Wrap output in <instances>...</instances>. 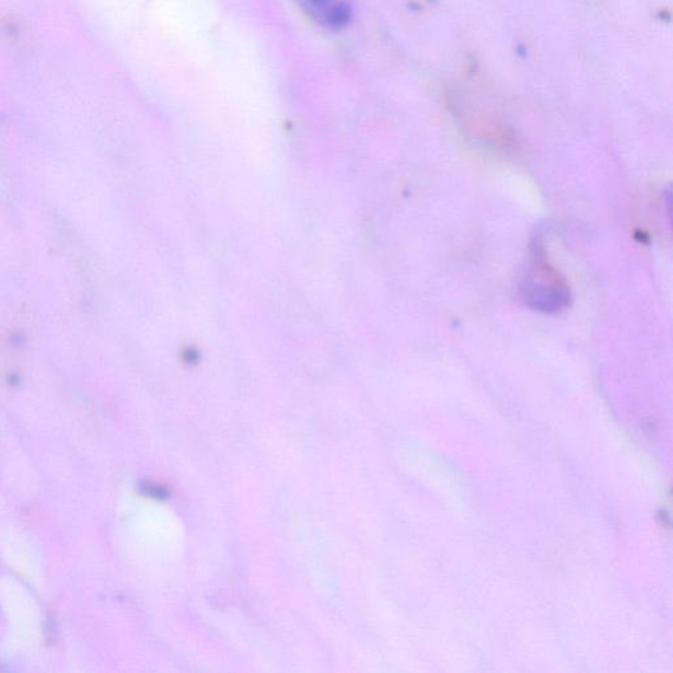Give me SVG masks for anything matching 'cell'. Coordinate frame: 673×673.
<instances>
[{"label": "cell", "mask_w": 673, "mask_h": 673, "mask_svg": "<svg viewBox=\"0 0 673 673\" xmlns=\"http://www.w3.org/2000/svg\"><path fill=\"white\" fill-rule=\"evenodd\" d=\"M519 292L522 303L535 312L559 315L570 309V286L547 259L541 236L533 241L531 265L521 279Z\"/></svg>", "instance_id": "obj_1"}, {"label": "cell", "mask_w": 673, "mask_h": 673, "mask_svg": "<svg viewBox=\"0 0 673 673\" xmlns=\"http://www.w3.org/2000/svg\"><path fill=\"white\" fill-rule=\"evenodd\" d=\"M313 15L330 27H344L350 19V10L341 0H305Z\"/></svg>", "instance_id": "obj_2"}]
</instances>
